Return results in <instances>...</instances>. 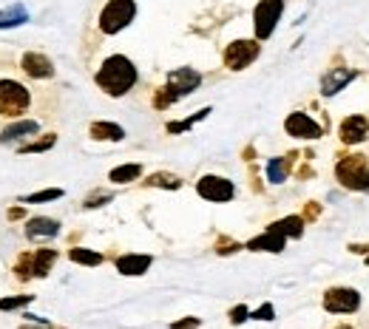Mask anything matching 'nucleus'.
<instances>
[{"label":"nucleus","instance_id":"21","mask_svg":"<svg viewBox=\"0 0 369 329\" xmlns=\"http://www.w3.org/2000/svg\"><path fill=\"white\" fill-rule=\"evenodd\" d=\"M270 228H273L276 233H281L284 239H301V236H304V219H301V216H287V219H281V221H273Z\"/></svg>","mask_w":369,"mask_h":329},{"label":"nucleus","instance_id":"12","mask_svg":"<svg viewBox=\"0 0 369 329\" xmlns=\"http://www.w3.org/2000/svg\"><path fill=\"white\" fill-rule=\"evenodd\" d=\"M20 69H23L32 80H49V77H54V63H51L46 54H40V51H26L23 60H20Z\"/></svg>","mask_w":369,"mask_h":329},{"label":"nucleus","instance_id":"25","mask_svg":"<svg viewBox=\"0 0 369 329\" xmlns=\"http://www.w3.org/2000/svg\"><path fill=\"white\" fill-rule=\"evenodd\" d=\"M54 145H57V134H43L40 139L20 145L17 151H20V154H43V151H49V148H54Z\"/></svg>","mask_w":369,"mask_h":329},{"label":"nucleus","instance_id":"36","mask_svg":"<svg viewBox=\"0 0 369 329\" xmlns=\"http://www.w3.org/2000/svg\"><path fill=\"white\" fill-rule=\"evenodd\" d=\"M9 219H23V208H14V210H9Z\"/></svg>","mask_w":369,"mask_h":329},{"label":"nucleus","instance_id":"34","mask_svg":"<svg viewBox=\"0 0 369 329\" xmlns=\"http://www.w3.org/2000/svg\"><path fill=\"white\" fill-rule=\"evenodd\" d=\"M273 315H276L273 304H264V306H259L256 313H250V318H256V321H273Z\"/></svg>","mask_w":369,"mask_h":329},{"label":"nucleus","instance_id":"33","mask_svg":"<svg viewBox=\"0 0 369 329\" xmlns=\"http://www.w3.org/2000/svg\"><path fill=\"white\" fill-rule=\"evenodd\" d=\"M248 318H250V310L244 304H239V306H233V310H230V324H244Z\"/></svg>","mask_w":369,"mask_h":329},{"label":"nucleus","instance_id":"19","mask_svg":"<svg viewBox=\"0 0 369 329\" xmlns=\"http://www.w3.org/2000/svg\"><path fill=\"white\" fill-rule=\"evenodd\" d=\"M54 261H57V250H51V247H43V250L32 253V276L34 278H46L51 273Z\"/></svg>","mask_w":369,"mask_h":329},{"label":"nucleus","instance_id":"37","mask_svg":"<svg viewBox=\"0 0 369 329\" xmlns=\"http://www.w3.org/2000/svg\"><path fill=\"white\" fill-rule=\"evenodd\" d=\"M335 329H353V326H335Z\"/></svg>","mask_w":369,"mask_h":329},{"label":"nucleus","instance_id":"11","mask_svg":"<svg viewBox=\"0 0 369 329\" xmlns=\"http://www.w3.org/2000/svg\"><path fill=\"white\" fill-rule=\"evenodd\" d=\"M40 131V122L37 119H14L9 125L0 131V145H14V142H23L29 136H34Z\"/></svg>","mask_w":369,"mask_h":329},{"label":"nucleus","instance_id":"29","mask_svg":"<svg viewBox=\"0 0 369 329\" xmlns=\"http://www.w3.org/2000/svg\"><path fill=\"white\" fill-rule=\"evenodd\" d=\"M34 301V295H14V298H0V310L3 313H12V310H23Z\"/></svg>","mask_w":369,"mask_h":329},{"label":"nucleus","instance_id":"8","mask_svg":"<svg viewBox=\"0 0 369 329\" xmlns=\"http://www.w3.org/2000/svg\"><path fill=\"white\" fill-rule=\"evenodd\" d=\"M196 193L208 202H230L236 196V188H233V182L224 176H202L196 182Z\"/></svg>","mask_w":369,"mask_h":329},{"label":"nucleus","instance_id":"23","mask_svg":"<svg viewBox=\"0 0 369 329\" xmlns=\"http://www.w3.org/2000/svg\"><path fill=\"white\" fill-rule=\"evenodd\" d=\"M142 176V164H119V168H114L111 173H108V179L114 182V184H126V182H136Z\"/></svg>","mask_w":369,"mask_h":329},{"label":"nucleus","instance_id":"9","mask_svg":"<svg viewBox=\"0 0 369 329\" xmlns=\"http://www.w3.org/2000/svg\"><path fill=\"white\" fill-rule=\"evenodd\" d=\"M199 86H202V74H199L196 69H174V71L168 74V82H165V88H168L176 99L193 94Z\"/></svg>","mask_w":369,"mask_h":329},{"label":"nucleus","instance_id":"16","mask_svg":"<svg viewBox=\"0 0 369 329\" xmlns=\"http://www.w3.org/2000/svg\"><path fill=\"white\" fill-rule=\"evenodd\" d=\"M151 264H154L151 256L128 253V256H119V258H117V270H119L122 276H145Z\"/></svg>","mask_w":369,"mask_h":329},{"label":"nucleus","instance_id":"17","mask_svg":"<svg viewBox=\"0 0 369 329\" xmlns=\"http://www.w3.org/2000/svg\"><path fill=\"white\" fill-rule=\"evenodd\" d=\"M60 233V221L49 216H34L26 221V236L29 239H54Z\"/></svg>","mask_w":369,"mask_h":329},{"label":"nucleus","instance_id":"4","mask_svg":"<svg viewBox=\"0 0 369 329\" xmlns=\"http://www.w3.org/2000/svg\"><path fill=\"white\" fill-rule=\"evenodd\" d=\"M32 106V94L26 86H20L17 80H0V114L17 119L26 114Z\"/></svg>","mask_w":369,"mask_h":329},{"label":"nucleus","instance_id":"14","mask_svg":"<svg viewBox=\"0 0 369 329\" xmlns=\"http://www.w3.org/2000/svg\"><path fill=\"white\" fill-rule=\"evenodd\" d=\"M284 244H287V239L281 233H276L273 228H267L261 236L248 241V250H253V253H281Z\"/></svg>","mask_w":369,"mask_h":329},{"label":"nucleus","instance_id":"31","mask_svg":"<svg viewBox=\"0 0 369 329\" xmlns=\"http://www.w3.org/2000/svg\"><path fill=\"white\" fill-rule=\"evenodd\" d=\"M236 250H241V244L239 241H230V239H219V244H216V253L219 256H230Z\"/></svg>","mask_w":369,"mask_h":329},{"label":"nucleus","instance_id":"27","mask_svg":"<svg viewBox=\"0 0 369 329\" xmlns=\"http://www.w3.org/2000/svg\"><path fill=\"white\" fill-rule=\"evenodd\" d=\"M54 199H63V191L60 188H49V191H37V193H29V196H20L23 204H40V202H54Z\"/></svg>","mask_w":369,"mask_h":329},{"label":"nucleus","instance_id":"38","mask_svg":"<svg viewBox=\"0 0 369 329\" xmlns=\"http://www.w3.org/2000/svg\"><path fill=\"white\" fill-rule=\"evenodd\" d=\"M366 264H369V256H366Z\"/></svg>","mask_w":369,"mask_h":329},{"label":"nucleus","instance_id":"26","mask_svg":"<svg viewBox=\"0 0 369 329\" xmlns=\"http://www.w3.org/2000/svg\"><path fill=\"white\" fill-rule=\"evenodd\" d=\"M287 173H290V162H287V159L276 156V159L267 162V179H270L273 184H281V182L287 179Z\"/></svg>","mask_w":369,"mask_h":329},{"label":"nucleus","instance_id":"15","mask_svg":"<svg viewBox=\"0 0 369 329\" xmlns=\"http://www.w3.org/2000/svg\"><path fill=\"white\" fill-rule=\"evenodd\" d=\"M358 77V71L355 69H335V71H330L324 80H321V94L324 97H335L346 82H353Z\"/></svg>","mask_w":369,"mask_h":329},{"label":"nucleus","instance_id":"1","mask_svg":"<svg viewBox=\"0 0 369 329\" xmlns=\"http://www.w3.org/2000/svg\"><path fill=\"white\" fill-rule=\"evenodd\" d=\"M97 86L108 97H126L136 86V66L126 54H111L97 71Z\"/></svg>","mask_w":369,"mask_h":329},{"label":"nucleus","instance_id":"6","mask_svg":"<svg viewBox=\"0 0 369 329\" xmlns=\"http://www.w3.org/2000/svg\"><path fill=\"white\" fill-rule=\"evenodd\" d=\"M281 12H284V0H259V6H256V12H253L256 40H267V37H273Z\"/></svg>","mask_w":369,"mask_h":329},{"label":"nucleus","instance_id":"2","mask_svg":"<svg viewBox=\"0 0 369 329\" xmlns=\"http://www.w3.org/2000/svg\"><path fill=\"white\" fill-rule=\"evenodd\" d=\"M335 176L346 191H369V159L361 154L341 156L335 164Z\"/></svg>","mask_w":369,"mask_h":329},{"label":"nucleus","instance_id":"28","mask_svg":"<svg viewBox=\"0 0 369 329\" xmlns=\"http://www.w3.org/2000/svg\"><path fill=\"white\" fill-rule=\"evenodd\" d=\"M211 114V108H202L199 114H193L191 119H182V122H168V134H182V131H188V128H193L196 122H202L204 117Z\"/></svg>","mask_w":369,"mask_h":329},{"label":"nucleus","instance_id":"32","mask_svg":"<svg viewBox=\"0 0 369 329\" xmlns=\"http://www.w3.org/2000/svg\"><path fill=\"white\" fill-rule=\"evenodd\" d=\"M114 199V193H91L83 204H86V208L91 210V208H102V204H106V202H111Z\"/></svg>","mask_w":369,"mask_h":329},{"label":"nucleus","instance_id":"30","mask_svg":"<svg viewBox=\"0 0 369 329\" xmlns=\"http://www.w3.org/2000/svg\"><path fill=\"white\" fill-rule=\"evenodd\" d=\"M14 273H17L20 281H29V278H32V253L20 256V261L14 264Z\"/></svg>","mask_w":369,"mask_h":329},{"label":"nucleus","instance_id":"20","mask_svg":"<svg viewBox=\"0 0 369 329\" xmlns=\"http://www.w3.org/2000/svg\"><path fill=\"white\" fill-rule=\"evenodd\" d=\"M91 136L94 139H102V142H122L126 139V128L122 125H117V122H91Z\"/></svg>","mask_w":369,"mask_h":329},{"label":"nucleus","instance_id":"35","mask_svg":"<svg viewBox=\"0 0 369 329\" xmlns=\"http://www.w3.org/2000/svg\"><path fill=\"white\" fill-rule=\"evenodd\" d=\"M199 324H202L199 318H184V321H174L171 329H196Z\"/></svg>","mask_w":369,"mask_h":329},{"label":"nucleus","instance_id":"24","mask_svg":"<svg viewBox=\"0 0 369 329\" xmlns=\"http://www.w3.org/2000/svg\"><path fill=\"white\" fill-rule=\"evenodd\" d=\"M148 188H165V191H179L182 188V179L174 176V173H151L145 179Z\"/></svg>","mask_w":369,"mask_h":329},{"label":"nucleus","instance_id":"18","mask_svg":"<svg viewBox=\"0 0 369 329\" xmlns=\"http://www.w3.org/2000/svg\"><path fill=\"white\" fill-rule=\"evenodd\" d=\"M29 23V9L23 3H12L0 9V29H17Z\"/></svg>","mask_w":369,"mask_h":329},{"label":"nucleus","instance_id":"13","mask_svg":"<svg viewBox=\"0 0 369 329\" xmlns=\"http://www.w3.org/2000/svg\"><path fill=\"white\" fill-rule=\"evenodd\" d=\"M338 136L344 145H358V142H364L369 136V122L361 117V114H353V117H346L341 122V128H338Z\"/></svg>","mask_w":369,"mask_h":329},{"label":"nucleus","instance_id":"5","mask_svg":"<svg viewBox=\"0 0 369 329\" xmlns=\"http://www.w3.org/2000/svg\"><path fill=\"white\" fill-rule=\"evenodd\" d=\"M324 310L333 315H353L361 310V293L353 287H330L324 293Z\"/></svg>","mask_w":369,"mask_h":329},{"label":"nucleus","instance_id":"3","mask_svg":"<svg viewBox=\"0 0 369 329\" xmlns=\"http://www.w3.org/2000/svg\"><path fill=\"white\" fill-rule=\"evenodd\" d=\"M134 17H136L134 0H108V6L99 14V32L102 34H117L126 26H131Z\"/></svg>","mask_w":369,"mask_h":329},{"label":"nucleus","instance_id":"22","mask_svg":"<svg viewBox=\"0 0 369 329\" xmlns=\"http://www.w3.org/2000/svg\"><path fill=\"white\" fill-rule=\"evenodd\" d=\"M69 258L74 261V264H83V267H99L102 261V253H97V250H88V247H74V250H69Z\"/></svg>","mask_w":369,"mask_h":329},{"label":"nucleus","instance_id":"7","mask_svg":"<svg viewBox=\"0 0 369 329\" xmlns=\"http://www.w3.org/2000/svg\"><path fill=\"white\" fill-rule=\"evenodd\" d=\"M259 51H261L259 40H233V43L224 49V66L230 71H241L259 57Z\"/></svg>","mask_w":369,"mask_h":329},{"label":"nucleus","instance_id":"10","mask_svg":"<svg viewBox=\"0 0 369 329\" xmlns=\"http://www.w3.org/2000/svg\"><path fill=\"white\" fill-rule=\"evenodd\" d=\"M284 131L296 136V139H318L324 136V128L310 117V114H301V111H293L290 117L284 119Z\"/></svg>","mask_w":369,"mask_h":329}]
</instances>
